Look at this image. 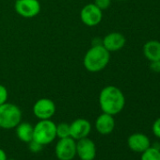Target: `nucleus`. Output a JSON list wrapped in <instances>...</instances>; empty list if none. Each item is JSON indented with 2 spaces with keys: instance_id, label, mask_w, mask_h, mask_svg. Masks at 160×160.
I'll use <instances>...</instances> for the list:
<instances>
[{
  "instance_id": "nucleus-16",
  "label": "nucleus",
  "mask_w": 160,
  "mask_h": 160,
  "mask_svg": "<svg viewBox=\"0 0 160 160\" xmlns=\"http://www.w3.org/2000/svg\"><path fill=\"white\" fill-rule=\"evenodd\" d=\"M140 160H160V149L149 147L142 152Z\"/></svg>"
},
{
  "instance_id": "nucleus-15",
  "label": "nucleus",
  "mask_w": 160,
  "mask_h": 160,
  "mask_svg": "<svg viewBox=\"0 0 160 160\" xmlns=\"http://www.w3.org/2000/svg\"><path fill=\"white\" fill-rule=\"evenodd\" d=\"M16 136L17 138L25 142L28 143L33 139V128L34 126L28 122H21L16 127Z\"/></svg>"
},
{
  "instance_id": "nucleus-23",
  "label": "nucleus",
  "mask_w": 160,
  "mask_h": 160,
  "mask_svg": "<svg viewBox=\"0 0 160 160\" xmlns=\"http://www.w3.org/2000/svg\"><path fill=\"white\" fill-rule=\"evenodd\" d=\"M7 154L3 149L0 148V160H7Z\"/></svg>"
},
{
  "instance_id": "nucleus-7",
  "label": "nucleus",
  "mask_w": 160,
  "mask_h": 160,
  "mask_svg": "<svg viewBox=\"0 0 160 160\" xmlns=\"http://www.w3.org/2000/svg\"><path fill=\"white\" fill-rule=\"evenodd\" d=\"M14 9L20 16L33 18L40 13L41 3L39 0H16Z\"/></svg>"
},
{
  "instance_id": "nucleus-17",
  "label": "nucleus",
  "mask_w": 160,
  "mask_h": 160,
  "mask_svg": "<svg viewBox=\"0 0 160 160\" xmlns=\"http://www.w3.org/2000/svg\"><path fill=\"white\" fill-rule=\"evenodd\" d=\"M56 132H57V138H64L71 137L70 136V124L67 122H60L56 125Z\"/></svg>"
},
{
  "instance_id": "nucleus-6",
  "label": "nucleus",
  "mask_w": 160,
  "mask_h": 160,
  "mask_svg": "<svg viewBox=\"0 0 160 160\" xmlns=\"http://www.w3.org/2000/svg\"><path fill=\"white\" fill-rule=\"evenodd\" d=\"M80 19H81V22L87 27H96L102 22L103 11H101L93 3L87 4L80 11Z\"/></svg>"
},
{
  "instance_id": "nucleus-3",
  "label": "nucleus",
  "mask_w": 160,
  "mask_h": 160,
  "mask_svg": "<svg viewBox=\"0 0 160 160\" xmlns=\"http://www.w3.org/2000/svg\"><path fill=\"white\" fill-rule=\"evenodd\" d=\"M21 120L22 111L18 106L8 102L0 105V128H15L21 122Z\"/></svg>"
},
{
  "instance_id": "nucleus-8",
  "label": "nucleus",
  "mask_w": 160,
  "mask_h": 160,
  "mask_svg": "<svg viewBox=\"0 0 160 160\" xmlns=\"http://www.w3.org/2000/svg\"><path fill=\"white\" fill-rule=\"evenodd\" d=\"M56 113V105L49 98H41L33 106V114L39 120H50Z\"/></svg>"
},
{
  "instance_id": "nucleus-25",
  "label": "nucleus",
  "mask_w": 160,
  "mask_h": 160,
  "mask_svg": "<svg viewBox=\"0 0 160 160\" xmlns=\"http://www.w3.org/2000/svg\"><path fill=\"white\" fill-rule=\"evenodd\" d=\"M7 160H15V159H12H12H7Z\"/></svg>"
},
{
  "instance_id": "nucleus-9",
  "label": "nucleus",
  "mask_w": 160,
  "mask_h": 160,
  "mask_svg": "<svg viewBox=\"0 0 160 160\" xmlns=\"http://www.w3.org/2000/svg\"><path fill=\"white\" fill-rule=\"evenodd\" d=\"M76 155L80 160H94L96 156L95 143L87 138H83L76 141Z\"/></svg>"
},
{
  "instance_id": "nucleus-20",
  "label": "nucleus",
  "mask_w": 160,
  "mask_h": 160,
  "mask_svg": "<svg viewBox=\"0 0 160 160\" xmlns=\"http://www.w3.org/2000/svg\"><path fill=\"white\" fill-rule=\"evenodd\" d=\"M9 97V92L8 90L5 86L0 84V105H2L7 102Z\"/></svg>"
},
{
  "instance_id": "nucleus-13",
  "label": "nucleus",
  "mask_w": 160,
  "mask_h": 160,
  "mask_svg": "<svg viewBox=\"0 0 160 160\" xmlns=\"http://www.w3.org/2000/svg\"><path fill=\"white\" fill-rule=\"evenodd\" d=\"M95 128L101 135H109L115 128V120L112 115L102 113L95 121Z\"/></svg>"
},
{
  "instance_id": "nucleus-21",
  "label": "nucleus",
  "mask_w": 160,
  "mask_h": 160,
  "mask_svg": "<svg viewBox=\"0 0 160 160\" xmlns=\"http://www.w3.org/2000/svg\"><path fill=\"white\" fill-rule=\"evenodd\" d=\"M152 133L155 137H157L158 138H160V118H158L157 120H155V122L152 124Z\"/></svg>"
},
{
  "instance_id": "nucleus-4",
  "label": "nucleus",
  "mask_w": 160,
  "mask_h": 160,
  "mask_svg": "<svg viewBox=\"0 0 160 160\" xmlns=\"http://www.w3.org/2000/svg\"><path fill=\"white\" fill-rule=\"evenodd\" d=\"M56 123L50 120H40L33 128V139L42 145H47L57 138Z\"/></svg>"
},
{
  "instance_id": "nucleus-1",
  "label": "nucleus",
  "mask_w": 160,
  "mask_h": 160,
  "mask_svg": "<svg viewBox=\"0 0 160 160\" xmlns=\"http://www.w3.org/2000/svg\"><path fill=\"white\" fill-rule=\"evenodd\" d=\"M99 106L104 113L115 116L119 114L125 106L124 94L115 86H107L100 92Z\"/></svg>"
},
{
  "instance_id": "nucleus-24",
  "label": "nucleus",
  "mask_w": 160,
  "mask_h": 160,
  "mask_svg": "<svg viewBox=\"0 0 160 160\" xmlns=\"http://www.w3.org/2000/svg\"><path fill=\"white\" fill-rule=\"evenodd\" d=\"M118 1H126V0H118Z\"/></svg>"
},
{
  "instance_id": "nucleus-14",
  "label": "nucleus",
  "mask_w": 160,
  "mask_h": 160,
  "mask_svg": "<svg viewBox=\"0 0 160 160\" xmlns=\"http://www.w3.org/2000/svg\"><path fill=\"white\" fill-rule=\"evenodd\" d=\"M144 57L150 60H160V42L155 40L148 41L143 46Z\"/></svg>"
},
{
  "instance_id": "nucleus-19",
  "label": "nucleus",
  "mask_w": 160,
  "mask_h": 160,
  "mask_svg": "<svg viewBox=\"0 0 160 160\" xmlns=\"http://www.w3.org/2000/svg\"><path fill=\"white\" fill-rule=\"evenodd\" d=\"M28 144L29 151H31L32 152H41L42 150V147H43V145H42L41 143L37 142L34 139H32L31 141H29Z\"/></svg>"
},
{
  "instance_id": "nucleus-11",
  "label": "nucleus",
  "mask_w": 160,
  "mask_h": 160,
  "mask_svg": "<svg viewBox=\"0 0 160 160\" xmlns=\"http://www.w3.org/2000/svg\"><path fill=\"white\" fill-rule=\"evenodd\" d=\"M126 43L125 37L119 32H110L102 39V45L108 52H116L123 48Z\"/></svg>"
},
{
  "instance_id": "nucleus-12",
  "label": "nucleus",
  "mask_w": 160,
  "mask_h": 160,
  "mask_svg": "<svg viewBox=\"0 0 160 160\" xmlns=\"http://www.w3.org/2000/svg\"><path fill=\"white\" fill-rule=\"evenodd\" d=\"M127 144L129 149L136 152H143L151 145L149 138L142 133H135L129 136Z\"/></svg>"
},
{
  "instance_id": "nucleus-18",
  "label": "nucleus",
  "mask_w": 160,
  "mask_h": 160,
  "mask_svg": "<svg viewBox=\"0 0 160 160\" xmlns=\"http://www.w3.org/2000/svg\"><path fill=\"white\" fill-rule=\"evenodd\" d=\"M93 4L96 7H98L101 11H106L110 7L111 0H94Z\"/></svg>"
},
{
  "instance_id": "nucleus-5",
  "label": "nucleus",
  "mask_w": 160,
  "mask_h": 160,
  "mask_svg": "<svg viewBox=\"0 0 160 160\" xmlns=\"http://www.w3.org/2000/svg\"><path fill=\"white\" fill-rule=\"evenodd\" d=\"M58 160H72L76 155V140L71 137L59 138L55 147Z\"/></svg>"
},
{
  "instance_id": "nucleus-10",
  "label": "nucleus",
  "mask_w": 160,
  "mask_h": 160,
  "mask_svg": "<svg viewBox=\"0 0 160 160\" xmlns=\"http://www.w3.org/2000/svg\"><path fill=\"white\" fill-rule=\"evenodd\" d=\"M92 131L91 122L83 118L74 120L70 124V136L75 140L87 138Z\"/></svg>"
},
{
  "instance_id": "nucleus-2",
  "label": "nucleus",
  "mask_w": 160,
  "mask_h": 160,
  "mask_svg": "<svg viewBox=\"0 0 160 160\" xmlns=\"http://www.w3.org/2000/svg\"><path fill=\"white\" fill-rule=\"evenodd\" d=\"M109 61L110 52L102 44H92L84 56L83 65L90 72H99L108 65Z\"/></svg>"
},
{
  "instance_id": "nucleus-22",
  "label": "nucleus",
  "mask_w": 160,
  "mask_h": 160,
  "mask_svg": "<svg viewBox=\"0 0 160 160\" xmlns=\"http://www.w3.org/2000/svg\"><path fill=\"white\" fill-rule=\"evenodd\" d=\"M150 68L154 72H160V60H154L151 61Z\"/></svg>"
}]
</instances>
